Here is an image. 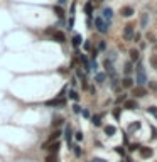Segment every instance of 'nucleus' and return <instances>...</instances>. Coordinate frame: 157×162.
Instances as JSON below:
<instances>
[{
    "label": "nucleus",
    "mask_w": 157,
    "mask_h": 162,
    "mask_svg": "<svg viewBox=\"0 0 157 162\" xmlns=\"http://www.w3.org/2000/svg\"><path fill=\"white\" fill-rule=\"evenodd\" d=\"M140 127H142V123L140 122H135V123H132L129 127V132H135V130H140Z\"/></svg>",
    "instance_id": "nucleus-23"
},
{
    "label": "nucleus",
    "mask_w": 157,
    "mask_h": 162,
    "mask_svg": "<svg viewBox=\"0 0 157 162\" xmlns=\"http://www.w3.org/2000/svg\"><path fill=\"white\" fill-rule=\"evenodd\" d=\"M123 73L127 74V76H130V74L134 73V66H132V61L125 63V66H123Z\"/></svg>",
    "instance_id": "nucleus-14"
},
{
    "label": "nucleus",
    "mask_w": 157,
    "mask_h": 162,
    "mask_svg": "<svg viewBox=\"0 0 157 162\" xmlns=\"http://www.w3.org/2000/svg\"><path fill=\"white\" fill-rule=\"evenodd\" d=\"M150 86L154 88V90H157V83H150Z\"/></svg>",
    "instance_id": "nucleus-45"
},
{
    "label": "nucleus",
    "mask_w": 157,
    "mask_h": 162,
    "mask_svg": "<svg viewBox=\"0 0 157 162\" xmlns=\"http://www.w3.org/2000/svg\"><path fill=\"white\" fill-rule=\"evenodd\" d=\"M120 110H122V108H115V110H113V117H115L117 120L120 118Z\"/></svg>",
    "instance_id": "nucleus-38"
},
{
    "label": "nucleus",
    "mask_w": 157,
    "mask_h": 162,
    "mask_svg": "<svg viewBox=\"0 0 157 162\" xmlns=\"http://www.w3.org/2000/svg\"><path fill=\"white\" fill-rule=\"evenodd\" d=\"M90 162H107V161H105V159H100V157H95L93 161H90Z\"/></svg>",
    "instance_id": "nucleus-42"
},
{
    "label": "nucleus",
    "mask_w": 157,
    "mask_h": 162,
    "mask_svg": "<svg viewBox=\"0 0 157 162\" xmlns=\"http://www.w3.org/2000/svg\"><path fill=\"white\" fill-rule=\"evenodd\" d=\"M105 134L108 135V137H113V135L117 134V128L113 127V125H107V127H105Z\"/></svg>",
    "instance_id": "nucleus-20"
},
{
    "label": "nucleus",
    "mask_w": 157,
    "mask_h": 162,
    "mask_svg": "<svg viewBox=\"0 0 157 162\" xmlns=\"http://www.w3.org/2000/svg\"><path fill=\"white\" fill-rule=\"evenodd\" d=\"M115 152H117V154H118V155H122V157H123L127 150H125V147H122V145H120V147H115Z\"/></svg>",
    "instance_id": "nucleus-30"
},
{
    "label": "nucleus",
    "mask_w": 157,
    "mask_h": 162,
    "mask_svg": "<svg viewBox=\"0 0 157 162\" xmlns=\"http://www.w3.org/2000/svg\"><path fill=\"white\" fill-rule=\"evenodd\" d=\"M134 31H135L134 24H129V26H125V31H123V39H125V41H132L134 34H135Z\"/></svg>",
    "instance_id": "nucleus-5"
},
{
    "label": "nucleus",
    "mask_w": 157,
    "mask_h": 162,
    "mask_svg": "<svg viewBox=\"0 0 157 162\" xmlns=\"http://www.w3.org/2000/svg\"><path fill=\"white\" fill-rule=\"evenodd\" d=\"M98 2H103V0H98Z\"/></svg>",
    "instance_id": "nucleus-46"
},
{
    "label": "nucleus",
    "mask_w": 157,
    "mask_h": 162,
    "mask_svg": "<svg viewBox=\"0 0 157 162\" xmlns=\"http://www.w3.org/2000/svg\"><path fill=\"white\" fill-rule=\"evenodd\" d=\"M147 74H145V68H144V64H137L135 68V83H137V86H145L147 85Z\"/></svg>",
    "instance_id": "nucleus-1"
},
{
    "label": "nucleus",
    "mask_w": 157,
    "mask_h": 162,
    "mask_svg": "<svg viewBox=\"0 0 157 162\" xmlns=\"http://www.w3.org/2000/svg\"><path fill=\"white\" fill-rule=\"evenodd\" d=\"M147 22H149V14H142V17H140V27H147Z\"/></svg>",
    "instance_id": "nucleus-22"
},
{
    "label": "nucleus",
    "mask_w": 157,
    "mask_h": 162,
    "mask_svg": "<svg viewBox=\"0 0 157 162\" xmlns=\"http://www.w3.org/2000/svg\"><path fill=\"white\" fill-rule=\"evenodd\" d=\"M130 59L132 61H139V58H140V53L137 51V49H130Z\"/></svg>",
    "instance_id": "nucleus-21"
},
{
    "label": "nucleus",
    "mask_w": 157,
    "mask_h": 162,
    "mask_svg": "<svg viewBox=\"0 0 157 162\" xmlns=\"http://www.w3.org/2000/svg\"><path fill=\"white\" fill-rule=\"evenodd\" d=\"M125 101H127V95H122V96H118V98H117V105L125 103Z\"/></svg>",
    "instance_id": "nucleus-32"
},
{
    "label": "nucleus",
    "mask_w": 157,
    "mask_h": 162,
    "mask_svg": "<svg viewBox=\"0 0 157 162\" xmlns=\"http://www.w3.org/2000/svg\"><path fill=\"white\" fill-rule=\"evenodd\" d=\"M73 150H75V155H76V157H80V155H81V147H80V145L73 147Z\"/></svg>",
    "instance_id": "nucleus-37"
},
{
    "label": "nucleus",
    "mask_w": 157,
    "mask_h": 162,
    "mask_svg": "<svg viewBox=\"0 0 157 162\" xmlns=\"http://www.w3.org/2000/svg\"><path fill=\"white\" fill-rule=\"evenodd\" d=\"M46 105L48 107H64L66 105V100L64 98H59V96H56L54 100H49V101H46Z\"/></svg>",
    "instance_id": "nucleus-6"
},
{
    "label": "nucleus",
    "mask_w": 157,
    "mask_h": 162,
    "mask_svg": "<svg viewBox=\"0 0 157 162\" xmlns=\"http://www.w3.org/2000/svg\"><path fill=\"white\" fill-rule=\"evenodd\" d=\"M85 12H86V15H88V19L93 17V4H91V2H88V4L85 5Z\"/></svg>",
    "instance_id": "nucleus-17"
},
{
    "label": "nucleus",
    "mask_w": 157,
    "mask_h": 162,
    "mask_svg": "<svg viewBox=\"0 0 157 162\" xmlns=\"http://www.w3.org/2000/svg\"><path fill=\"white\" fill-rule=\"evenodd\" d=\"M147 113L154 115V117L157 118V108H156V107H149V108H147Z\"/></svg>",
    "instance_id": "nucleus-31"
},
{
    "label": "nucleus",
    "mask_w": 157,
    "mask_h": 162,
    "mask_svg": "<svg viewBox=\"0 0 157 162\" xmlns=\"http://www.w3.org/2000/svg\"><path fill=\"white\" fill-rule=\"evenodd\" d=\"M132 41H134V42H139V41H140V34L135 32L134 34V37H132Z\"/></svg>",
    "instance_id": "nucleus-40"
},
{
    "label": "nucleus",
    "mask_w": 157,
    "mask_h": 162,
    "mask_svg": "<svg viewBox=\"0 0 157 162\" xmlns=\"http://www.w3.org/2000/svg\"><path fill=\"white\" fill-rule=\"evenodd\" d=\"M145 95H147V91H145L144 86H135L134 88V98H142V96H145Z\"/></svg>",
    "instance_id": "nucleus-9"
},
{
    "label": "nucleus",
    "mask_w": 157,
    "mask_h": 162,
    "mask_svg": "<svg viewBox=\"0 0 157 162\" xmlns=\"http://www.w3.org/2000/svg\"><path fill=\"white\" fill-rule=\"evenodd\" d=\"M73 112H75L76 115H78V113H81V107H80L78 103H75V105H73Z\"/></svg>",
    "instance_id": "nucleus-36"
},
{
    "label": "nucleus",
    "mask_w": 157,
    "mask_h": 162,
    "mask_svg": "<svg viewBox=\"0 0 157 162\" xmlns=\"http://www.w3.org/2000/svg\"><path fill=\"white\" fill-rule=\"evenodd\" d=\"M51 39L56 41V42H59V44H64V42H66V36H64V32H61V31H56V32L51 36Z\"/></svg>",
    "instance_id": "nucleus-7"
},
{
    "label": "nucleus",
    "mask_w": 157,
    "mask_h": 162,
    "mask_svg": "<svg viewBox=\"0 0 157 162\" xmlns=\"http://www.w3.org/2000/svg\"><path fill=\"white\" fill-rule=\"evenodd\" d=\"M122 85H123V88H132L134 86V80H132L130 76H125L122 80Z\"/></svg>",
    "instance_id": "nucleus-15"
},
{
    "label": "nucleus",
    "mask_w": 157,
    "mask_h": 162,
    "mask_svg": "<svg viewBox=\"0 0 157 162\" xmlns=\"http://www.w3.org/2000/svg\"><path fill=\"white\" fill-rule=\"evenodd\" d=\"M96 49H98V51H105V49H107V42H105V41H102V42L98 44V47H96Z\"/></svg>",
    "instance_id": "nucleus-34"
},
{
    "label": "nucleus",
    "mask_w": 157,
    "mask_h": 162,
    "mask_svg": "<svg viewBox=\"0 0 157 162\" xmlns=\"http://www.w3.org/2000/svg\"><path fill=\"white\" fill-rule=\"evenodd\" d=\"M53 10H54V14H56V15H58L61 20L64 19V15H66V14H64V9H63L61 5H54V9H53Z\"/></svg>",
    "instance_id": "nucleus-13"
},
{
    "label": "nucleus",
    "mask_w": 157,
    "mask_h": 162,
    "mask_svg": "<svg viewBox=\"0 0 157 162\" xmlns=\"http://www.w3.org/2000/svg\"><path fill=\"white\" fill-rule=\"evenodd\" d=\"M83 47H85L86 51H90V49H91V42H90V41H86V42L83 44Z\"/></svg>",
    "instance_id": "nucleus-41"
},
{
    "label": "nucleus",
    "mask_w": 157,
    "mask_h": 162,
    "mask_svg": "<svg viewBox=\"0 0 157 162\" xmlns=\"http://www.w3.org/2000/svg\"><path fill=\"white\" fill-rule=\"evenodd\" d=\"M98 53H100V51H98V49H96V47H93V49H91V59H96V56H98Z\"/></svg>",
    "instance_id": "nucleus-35"
},
{
    "label": "nucleus",
    "mask_w": 157,
    "mask_h": 162,
    "mask_svg": "<svg viewBox=\"0 0 157 162\" xmlns=\"http://www.w3.org/2000/svg\"><path fill=\"white\" fill-rule=\"evenodd\" d=\"M134 9H132V7H123L122 9V15L123 17H132V15H134Z\"/></svg>",
    "instance_id": "nucleus-16"
},
{
    "label": "nucleus",
    "mask_w": 157,
    "mask_h": 162,
    "mask_svg": "<svg viewBox=\"0 0 157 162\" xmlns=\"http://www.w3.org/2000/svg\"><path fill=\"white\" fill-rule=\"evenodd\" d=\"M81 113H83V117H85V118H88V117H90V112H88V110H81Z\"/></svg>",
    "instance_id": "nucleus-43"
},
{
    "label": "nucleus",
    "mask_w": 157,
    "mask_h": 162,
    "mask_svg": "<svg viewBox=\"0 0 157 162\" xmlns=\"http://www.w3.org/2000/svg\"><path fill=\"white\" fill-rule=\"evenodd\" d=\"M69 98H71L73 101H78V100H80V95H78V91H76V90H71V91H69Z\"/></svg>",
    "instance_id": "nucleus-24"
},
{
    "label": "nucleus",
    "mask_w": 157,
    "mask_h": 162,
    "mask_svg": "<svg viewBox=\"0 0 157 162\" xmlns=\"http://www.w3.org/2000/svg\"><path fill=\"white\" fill-rule=\"evenodd\" d=\"M140 147H142L140 144H130V145H129V152H135V150H139Z\"/></svg>",
    "instance_id": "nucleus-26"
},
{
    "label": "nucleus",
    "mask_w": 157,
    "mask_h": 162,
    "mask_svg": "<svg viewBox=\"0 0 157 162\" xmlns=\"http://www.w3.org/2000/svg\"><path fill=\"white\" fill-rule=\"evenodd\" d=\"M58 161V155H51L49 154L48 157H46V162H56Z\"/></svg>",
    "instance_id": "nucleus-33"
},
{
    "label": "nucleus",
    "mask_w": 157,
    "mask_h": 162,
    "mask_svg": "<svg viewBox=\"0 0 157 162\" xmlns=\"http://www.w3.org/2000/svg\"><path fill=\"white\" fill-rule=\"evenodd\" d=\"M64 139H66V142H68V145H71V140H73V128L66 127V130H64Z\"/></svg>",
    "instance_id": "nucleus-11"
},
{
    "label": "nucleus",
    "mask_w": 157,
    "mask_h": 162,
    "mask_svg": "<svg viewBox=\"0 0 157 162\" xmlns=\"http://www.w3.org/2000/svg\"><path fill=\"white\" fill-rule=\"evenodd\" d=\"M150 64H152V68H154V69H157V54L150 56Z\"/></svg>",
    "instance_id": "nucleus-29"
},
{
    "label": "nucleus",
    "mask_w": 157,
    "mask_h": 162,
    "mask_svg": "<svg viewBox=\"0 0 157 162\" xmlns=\"http://www.w3.org/2000/svg\"><path fill=\"white\" fill-rule=\"evenodd\" d=\"M123 108H125V110H137V108H139V103H137L135 100H127L123 103Z\"/></svg>",
    "instance_id": "nucleus-10"
},
{
    "label": "nucleus",
    "mask_w": 157,
    "mask_h": 162,
    "mask_svg": "<svg viewBox=\"0 0 157 162\" xmlns=\"http://www.w3.org/2000/svg\"><path fill=\"white\" fill-rule=\"evenodd\" d=\"M139 152H140V155H142L144 159H149V157H152V154H154V150L150 147H140Z\"/></svg>",
    "instance_id": "nucleus-8"
},
{
    "label": "nucleus",
    "mask_w": 157,
    "mask_h": 162,
    "mask_svg": "<svg viewBox=\"0 0 157 162\" xmlns=\"http://www.w3.org/2000/svg\"><path fill=\"white\" fill-rule=\"evenodd\" d=\"M95 29L98 31L100 34H108L110 31V24L108 22H105V20L98 15V17H95Z\"/></svg>",
    "instance_id": "nucleus-2"
},
{
    "label": "nucleus",
    "mask_w": 157,
    "mask_h": 162,
    "mask_svg": "<svg viewBox=\"0 0 157 162\" xmlns=\"http://www.w3.org/2000/svg\"><path fill=\"white\" fill-rule=\"evenodd\" d=\"M63 122H64V120H63L61 117H56V118H53V128H54V127H59Z\"/></svg>",
    "instance_id": "nucleus-25"
},
{
    "label": "nucleus",
    "mask_w": 157,
    "mask_h": 162,
    "mask_svg": "<svg viewBox=\"0 0 157 162\" xmlns=\"http://www.w3.org/2000/svg\"><path fill=\"white\" fill-rule=\"evenodd\" d=\"M59 135H61V130H54L53 134L49 135L48 142H46V144L42 145V148H44V150H48V147L51 145V144H54V142H58V139H59Z\"/></svg>",
    "instance_id": "nucleus-3"
},
{
    "label": "nucleus",
    "mask_w": 157,
    "mask_h": 162,
    "mask_svg": "<svg viewBox=\"0 0 157 162\" xmlns=\"http://www.w3.org/2000/svg\"><path fill=\"white\" fill-rule=\"evenodd\" d=\"M76 78H80L81 81H86V78H85V73H83V71L80 69V68L76 69Z\"/></svg>",
    "instance_id": "nucleus-28"
},
{
    "label": "nucleus",
    "mask_w": 157,
    "mask_h": 162,
    "mask_svg": "<svg viewBox=\"0 0 157 162\" xmlns=\"http://www.w3.org/2000/svg\"><path fill=\"white\" fill-rule=\"evenodd\" d=\"M81 42H83V37L80 36V34H75V36H73V46L80 47L81 46Z\"/></svg>",
    "instance_id": "nucleus-19"
},
{
    "label": "nucleus",
    "mask_w": 157,
    "mask_h": 162,
    "mask_svg": "<svg viewBox=\"0 0 157 162\" xmlns=\"http://www.w3.org/2000/svg\"><path fill=\"white\" fill-rule=\"evenodd\" d=\"M105 22H112V19H113V10L110 9V7H103V10H102V15H100Z\"/></svg>",
    "instance_id": "nucleus-4"
},
{
    "label": "nucleus",
    "mask_w": 157,
    "mask_h": 162,
    "mask_svg": "<svg viewBox=\"0 0 157 162\" xmlns=\"http://www.w3.org/2000/svg\"><path fill=\"white\" fill-rule=\"evenodd\" d=\"M95 80H96V83H98V85H102L103 81H105V74H103V73H96Z\"/></svg>",
    "instance_id": "nucleus-27"
},
{
    "label": "nucleus",
    "mask_w": 157,
    "mask_h": 162,
    "mask_svg": "<svg viewBox=\"0 0 157 162\" xmlns=\"http://www.w3.org/2000/svg\"><path fill=\"white\" fill-rule=\"evenodd\" d=\"M91 123L95 127H102V115H93L91 117Z\"/></svg>",
    "instance_id": "nucleus-18"
},
{
    "label": "nucleus",
    "mask_w": 157,
    "mask_h": 162,
    "mask_svg": "<svg viewBox=\"0 0 157 162\" xmlns=\"http://www.w3.org/2000/svg\"><path fill=\"white\" fill-rule=\"evenodd\" d=\"M66 4H68V0H59V4H58V5H66Z\"/></svg>",
    "instance_id": "nucleus-44"
},
{
    "label": "nucleus",
    "mask_w": 157,
    "mask_h": 162,
    "mask_svg": "<svg viewBox=\"0 0 157 162\" xmlns=\"http://www.w3.org/2000/svg\"><path fill=\"white\" fill-rule=\"evenodd\" d=\"M59 147H61V144H59V142H54V144H51V147L48 148L49 154H51V155H58V152H59Z\"/></svg>",
    "instance_id": "nucleus-12"
},
{
    "label": "nucleus",
    "mask_w": 157,
    "mask_h": 162,
    "mask_svg": "<svg viewBox=\"0 0 157 162\" xmlns=\"http://www.w3.org/2000/svg\"><path fill=\"white\" fill-rule=\"evenodd\" d=\"M75 139H76L78 142H81V140H83V134H81V132H76V134H75Z\"/></svg>",
    "instance_id": "nucleus-39"
}]
</instances>
